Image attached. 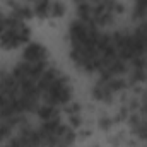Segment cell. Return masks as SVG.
Returning <instances> with one entry per match:
<instances>
[{
    "mask_svg": "<svg viewBox=\"0 0 147 147\" xmlns=\"http://www.w3.org/2000/svg\"><path fill=\"white\" fill-rule=\"evenodd\" d=\"M77 2H82V0H77Z\"/></svg>",
    "mask_w": 147,
    "mask_h": 147,
    "instance_id": "obj_1",
    "label": "cell"
}]
</instances>
